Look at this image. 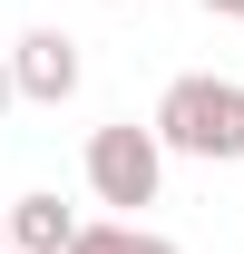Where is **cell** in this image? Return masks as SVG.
Wrapping results in <instances>:
<instances>
[{
    "label": "cell",
    "instance_id": "1",
    "mask_svg": "<svg viewBox=\"0 0 244 254\" xmlns=\"http://www.w3.org/2000/svg\"><path fill=\"white\" fill-rule=\"evenodd\" d=\"M156 147L166 157H205V166H235L244 157V78H166V98H156Z\"/></svg>",
    "mask_w": 244,
    "mask_h": 254
},
{
    "label": "cell",
    "instance_id": "2",
    "mask_svg": "<svg viewBox=\"0 0 244 254\" xmlns=\"http://www.w3.org/2000/svg\"><path fill=\"white\" fill-rule=\"evenodd\" d=\"M156 186H166V147H156V127L108 118V127L88 137V195L118 205V215H137V205H156Z\"/></svg>",
    "mask_w": 244,
    "mask_h": 254
},
{
    "label": "cell",
    "instance_id": "3",
    "mask_svg": "<svg viewBox=\"0 0 244 254\" xmlns=\"http://www.w3.org/2000/svg\"><path fill=\"white\" fill-rule=\"evenodd\" d=\"M0 59H10V88L30 98V108H68L78 78H88V59H78V39H68V30H30L20 49H0Z\"/></svg>",
    "mask_w": 244,
    "mask_h": 254
},
{
    "label": "cell",
    "instance_id": "4",
    "mask_svg": "<svg viewBox=\"0 0 244 254\" xmlns=\"http://www.w3.org/2000/svg\"><path fill=\"white\" fill-rule=\"evenodd\" d=\"M68 235H78V205H59V195L10 205V254H68Z\"/></svg>",
    "mask_w": 244,
    "mask_h": 254
},
{
    "label": "cell",
    "instance_id": "5",
    "mask_svg": "<svg viewBox=\"0 0 244 254\" xmlns=\"http://www.w3.org/2000/svg\"><path fill=\"white\" fill-rule=\"evenodd\" d=\"M68 254H185V245H176V235H147V225H127V215H108V225H78Z\"/></svg>",
    "mask_w": 244,
    "mask_h": 254
},
{
    "label": "cell",
    "instance_id": "6",
    "mask_svg": "<svg viewBox=\"0 0 244 254\" xmlns=\"http://www.w3.org/2000/svg\"><path fill=\"white\" fill-rule=\"evenodd\" d=\"M195 10H205V20H235V30H244V0H195Z\"/></svg>",
    "mask_w": 244,
    "mask_h": 254
},
{
    "label": "cell",
    "instance_id": "7",
    "mask_svg": "<svg viewBox=\"0 0 244 254\" xmlns=\"http://www.w3.org/2000/svg\"><path fill=\"white\" fill-rule=\"evenodd\" d=\"M10 108H20V88H10V59H0V118H10Z\"/></svg>",
    "mask_w": 244,
    "mask_h": 254
},
{
    "label": "cell",
    "instance_id": "8",
    "mask_svg": "<svg viewBox=\"0 0 244 254\" xmlns=\"http://www.w3.org/2000/svg\"><path fill=\"white\" fill-rule=\"evenodd\" d=\"M0 254H10V205H0Z\"/></svg>",
    "mask_w": 244,
    "mask_h": 254
},
{
    "label": "cell",
    "instance_id": "9",
    "mask_svg": "<svg viewBox=\"0 0 244 254\" xmlns=\"http://www.w3.org/2000/svg\"><path fill=\"white\" fill-rule=\"evenodd\" d=\"M98 10H127V0H98Z\"/></svg>",
    "mask_w": 244,
    "mask_h": 254
}]
</instances>
